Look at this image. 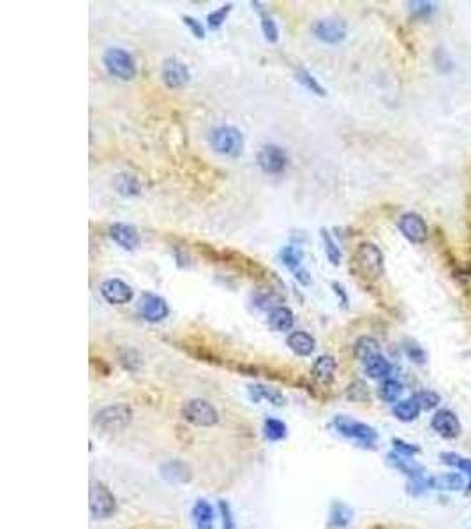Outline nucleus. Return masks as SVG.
Listing matches in <instances>:
<instances>
[{
    "mask_svg": "<svg viewBox=\"0 0 471 529\" xmlns=\"http://www.w3.org/2000/svg\"><path fill=\"white\" fill-rule=\"evenodd\" d=\"M357 274L369 283H376L385 274V257L380 247L373 242H362L353 254Z\"/></svg>",
    "mask_w": 471,
    "mask_h": 529,
    "instance_id": "f257e3e1",
    "label": "nucleus"
},
{
    "mask_svg": "<svg viewBox=\"0 0 471 529\" xmlns=\"http://www.w3.org/2000/svg\"><path fill=\"white\" fill-rule=\"evenodd\" d=\"M102 64H105L108 74L113 78H119L122 81H129L136 76V60L133 55L124 48H108L102 55Z\"/></svg>",
    "mask_w": 471,
    "mask_h": 529,
    "instance_id": "f03ea898",
    "label": "nucleus"
},
{
    "mask_svg": "<svg viewBox=\"0 0 471 529\" xmlns=\"http://www.w3.org/2000/svg\"><path fill=\"white\" fill-rule=\"evenodd\" d=\"M211 145L221 156L239 157L244 150V136L237 127L219 126L212 130Z\"/></svg>",
    "mask_w": 471,
    "mask_h": 529,
    "instance_id": "7ed1b4c3",
    "label": "nucleus"
},
{
    "mask_svg": "<svg viewBox=\"0 0 471 529\" xmlns=\"http://www.w3.org/2000/svg\"><path fill=\"white\" fill-rule=\"evenodd\" d=\"M133 420V410L127 404H113L98 411L94 424L105 432H120Z\"/></svg>",
    "mask_w": 471,
    "mask_h": 529,
    "instance_id": "20e7f679",
    "label": "nucleus"
},
{
    "mask_svg": "<svg viewBox=\"0 0 471 529\" xmlns=\"http://www.w3.org/2000/svg\"><path fill=\"white\" fill-rule=\"evenodd\" d=\"M182 417L185 422L198 427H212L219 422V413L208 401L189 399L182 406Z\"/></svg>",
    "mask_w": 471,
    "mask_h": 529,
    "instance_id": "39448f33",
    "label": "nucleus"
},
{
    "mask_svg": "<svg viewBox=\"0 0 471 529\" xmlns=\"http://www.w3.org/2000/svg\"><path fill=\"white\" fill-rule=\"evenodd\" d=\"M333 427L338 429L339 434L346 436L350 439H355V441L367 446L374 445L378 439V432L371 425L353 420V418L345 417V415H339V417L333 418Z\"/></svg>",
    "mask_w": 471,
    "mask_h": 529,
    "instance_id": "423d86ee",
    "label": "nucleus"
},
{
    "mask_svg": "<svg viewBox=\"0 0 471 529\" xmlns=\"http://www.w3.org/2000/svg\"><path fill=\"white\" fill-rule=\"evenodd\" d=\"M117 511V501L112 490L102 482H91V514L94 518H108Z\"/></svg>",
    "mask_w": 471,
    "mask_h": 529,
    "instance_id": "0eeeda50",
    "label": "nucleus"
},
{
    "mask_svg": "<svg viewBox=\"0 0 471 529\" xmlns=\"http://www.w3.org/2000/svg\"><path fill=\"white\" fill-rule=\"evenodd\" d=\"M258 166L263 173L268 175H281L286 171L288 164H290V157L284 149L277 145H265L258 152Z\"/></svg>",
    "mask_w": 471,
    "mask_h": 529,
    "instance_id": "6e6552de",
    "label": "nucleus"
},
{
    "mask_svg": "<svg viewBox=\"0 0 471 529\" xmlns=\"http://www.w3.org/2000/svg\"><path fill=\"white\" fill-rule=\"evenodd\" d=\"M312 34H314L321 43L338 44L346 39L348 25H346L345 20L336 18V16H329V18H321L318 20V22H314V25H312Z\"/></svg>",
    "mask_w": 471,
    "mask_h": 529,
    "instance_id": "1a4fd4ad",
    "label": "nucleus"
},
{
    "mask_svg": "<svg viewBox=\"0 0 471 529\" xmlns=\"http://www.w3.org/2000/svg\"><path fill=\"white\" fill-rule=\"evenodd\" d=\"M397 228L399 232L404 235V239L410 240L411 243L427 242V222H425L424 217H422L420 214H417V212H406V214H402L397 221Z\"/></svg>",
    "mask_w": 471,
    "mask_h": 529,
    "instance_id": "9d476101",
    "label": "nucleus"
},
{
    "mask_svg": "<svg viewBox=\"0 0 471 529\" xmlns=\"http://www.w3.org/2000/svg\"><path fill=\"white\" fill-rule=\"evenodd\" d=\"M161 78L168 88H180L191 81V71L184 62L170 57L164 58L163 67H161Z\"/></svg>",
    "mask_w": 471,
    "mask_h": 529,
    "instance_id": "9b49d317",
    "label": "nucleus"
},
{
    "mask_svg": "<svg viewBox=\"0 0 471 529\" xmlns=\"http://www.w3.org/2000/svg\"><path fill=\"white\" fill-rule=\"evenodd\" d=\"M138 311L142 318L150 323L163 321L170 314V307H168L166 300L156 293H142L138 302Z\"/></svg>",
    "mask_w": 471,
    "mask_h": 529,
    "instance_id": "f8f14e48",
    "label": "nucleus"
},
{
    "mask_svg": "<svg viewBox=\"0 0 471 529\" xmlns=\"http://www.w3.org/2000/svg\"><path fill=\"white\" fill-rule=\"evenodd\" d=\"M279 257H281V261H283L284 267L293 274L295 279H297L298 283L304 284V286H309V284H311V276H309L307 270L304 269V264H302V260H304V250H302L300 247H295V246L283 247L279 253Z\"/></svg>",
    "mask_w": 471,
    "mask_h": 529,
    "instance_id": "ddd939ff",
    "label": "nucleus"
},
{
    "mask_svg": "<svg viewBox=\"0 0 471 529\" xmlns=\"http://www.w3.org/2000/svg\"><path fill=\"white\" fill-rule=\"evenodd\" d=\"M99 291H101L102 298H105L108 304H113V305L127 304V302L133 300V295H134L133 288L120 279L105 281V283L101 284V288H99Z\"/></svg>",
    "mask_w": 471,
    "mask_h": 529,
    "instance_id": "4468645a",
    "label": "nucleus"
},
{
    "mask_svg": "<svg viewBox=\"0 0 471 529\" xmlns=\"http://www.w3.org/2000/svg\"><path fill=\"white\" fill-rule=\"evenodd\" d=\"M431 427L445 439H456L460 434V422L450 410L436 411L431 420Z\"/></svg>",
    "mask_w": 471,
    "mask_h": 529,
    "instance_id": "2eb2a0df",
    "label": "nucleus"
},
{
    "mask_svg": "<svg viewBox=\"0 0 471 529\" xmlns=\"http://www.w3.org/2000/svg\"><path fill=\"white\" fill-rule=\"evenodd\" d=\"M108 233L110 239L115 243H119V246L126 250L136 249L140 243L138 229L131 225H126V222H115V225L110 226Z\"/></svg>",
    "mask_w": 471,
    "mask_h": 529,
    "instance_id": "dca6fc26",
    "label": "nucleus"
},
{
    "mask_svg": "<svg viewBox=\"0 0 471 529\" xmlns=\"http://www.w3.org/2000/svg\"><path fill=\"white\" fill-rule=\"evenodd\" d=\"M388 464H390L392 468L399 469L401 473H404L410 480L424 478V468H422L418 462H415L411 457H402L399 455V453L392 452L390 455H388Z\"/></svg>",
    "mask_w": 471,
    "mask_h": 529,
    "instance_id": "f3484780",
    "label": "nucleus"
},
{
    "mask_svg": "<svg viewBox=\"0 0 471 529\" xmlns=\"http://www.w3.org/2000/svg\"><path fill=\"white\" fill-rule=\"evenodd\" d=\"M338 369V362L330 355H321L312 363V377L319 384H330L333 381V374Z\"/></svg>",
    "mask_w": 471,
    "mask_h": 529,
    "instance_id": "a211bd4d",
    "label": "nucleus"
},
{
    "mask_svg": "<svg viewBox=\"0 0 471 529\" xmlns=\"http://www.w3.org/2000/svg\"><path fill=\"white\" fill-rule=\"evenodd\" d=\"M286 344L290 346V349L293 353H297L298 356H309L316 348V339L311 334L304 332V330H297V332H291L286 339Z\"/></svg>",
    "mask_w": 471,
    "mask_h": 529,
    "instance_id": "6ab92c4d",
    "label": "nucleus"
},
{
    "mask_svg": "<svg viewBox=\"0 0 471 529\" xmlns=\"http://www.w3.org/2000/svg\"><path fill=\"white\" fill-rule=\"evenodd\" d=\"M268 325H270L272 330H276V332H288V330L293 328L295 325L293 311L284 307V305L272 309L270 314H268Z\"/></svg>",
    "mask_w": 471,
    "mask_h": 529,
    "instance_id": "aec40b11",
    "label": "nucleus"
},
{
    "mask_svg": "<svg viewBox=\"0 0 471 529\" xmlns=\"http://www.w3.org/2000/svg\"><path fill=\"white\" fill-rule=\"evenodd\" d=\"M427 486L429 489L438 490H460L463 487H466V480L460 473H446V475L427 478Z\"/></svg>",
    "mask_w": 471,
    "mask_h": 529,
    "instance_id": "412c9836",
    "label": "nucleus"
},
{
    "mask_svg": "<svg viewBox=\"0 0 471 529\" xmlns=\"http://www.w3.org/2000/svg\"><path fill=\"white\" fill-rule=\"evenodd\" d=\"M353 351H355V356L362 363H367L371 359L381 355L380 342H378L374 337H369V335H362V337L357 339Z\"/></svg>",
    "mask_w": 471,
    "mask_h": 529,
    "instance_id": "4be33fe9",
    "label": "nucleus"
},
{
    "mask_svg": "<svg viewBox=\"0 0 471 529\" xmlns=\"http://www.w3.org/2000/svg\"><path fill=\"white\" fill-rule=\"evenodd\" d=\"M192 517L198 529H214V508L205 500L196 501L192 507Z\"/></svg>",
    "mask_w": 471,
    "mask_h": 529,
    "instance_id": "5701e85b",
    "label": "nucleus"
},
{
    "mask_svg": "<svg viewBox=\"0 0 471 529\" xmlns=\"http://www.w3.org/2000/svg\"><path fill=\"white\" fill-rule=\"evenodd\" d=\"M420 411H422L420 404H418L417 401L413 399V397H411V399H406V401H399V403L395 404L394 408H392V413H394V417L401 422L417 420L418 415H420Z\"/></svg>",
    "mask_w": 471,
    "mask_h": 529,
    "instance_id": "b1692460",
    "label": "nucleus"
},
{
    "mask_svg": "<svg viewBox=\"0 0 471 529\" xmlns=\"http://www.w3.org/2000/svg\"><path fill=\"white\" fill-rule=\"evenodd\" d=\"M249 395L254 403L261 399H267L268 403H272L274 406H283L284 404V395L281 391L274 390V388L263 387V384H251L249 387Z\"/></svg>",
    "mask_w": 471,
    "mask_h": 529,
    "instance_id": "393cba45",
    "label": "nucleus"
},
{
    "mask_svg": "<svg viewBox=\"0 0 471 529\" xmlns=\"http://www.w3.org/2000/svg\"><path fill=\"white\" fill-rule=\"evenodd\" d=\"M439 459H442V462H445L446 466H452V468L459 469V471L466 473V475L470 476V483L466 486V490H464V493L471 494V459H467V457H463V455H459V453H453V452L442 453Z\"/></svg>",
    "mask_w": 471,
    "mask_h": 529,
    "instance_id": "a878e982",
    "label": "nucleus"
},
{
    "mask_svg": "<svg viewBox=\"0 0 471 529\" xmlns=\"http://www.w3.org/2000/svg\"><path fill=\"white\" fill-rule=\"evenodd\" d=\"M364 366H366V374L369 377H373V380H388V376L392 373V363L383 355L374 356V359H371Z\"/></svg>",
    "mask_w": 471,
    "mask_h": 529,
    "instance_id": "bb28decb",
    "label": "nucleus"
},
{
    "mask_svg": "<svg viewBox=\"0 0 471 529\" xmlns=\"http://www.w3.org/2000/svg\"><path fill=\"white\" fill-rule=\"evenodd\" d=\"M352 518H353L352 508L346 507L345 503H333L332 510H330L329 525L333 529H343L352 522Z\"/></svg>",
    "mask_w": 471,
    "mask_h": 529,
    "instance_id": "cd10ccee",
    "label": "nucleus"
},
{
    "mask_svg": "<svg viewBox=\"0 0 471 529\" xmlns=\"http://www.w3.org/2000/svg\"><path fill=\"white\" fill-rule=\"evenodd\" d=\"M256 6V9L260 11V18H261V32H263L265 39L268 41V43H272L276 44L277 41H279V29H277V23L274 22L272 16H268L267 13L263 11V9L260 8V2H253V8Z\"/></svg>",
    "mask_w": 471,
    "mask_h": 529,
    "instance_id": "c85d7f7f",
    "label": "nucleus"
},
{
    "mask_svg": "<svg viewBox=\"0 0 471 529\" xmlns=\"http://www.w3.org/2000/svg\"><path fill=\"white\" fill-rule=\"evenodd\" d=\"M113 185H115L117 192L122 196H136V194H140V191H142L140 182L136 180V177H133V175H126V173L117 175Z\"/></svg>",
    "mask_w": 471,
    "mask_h": 529,
    "instance_id": "c756f323",
    "label": "nucleus"
},
{
    "mask_svg": "<svg viewBox=\"0 0 471 529\" xmlns=\"http://www.w3.org/2000/svg\"><path fill=\"white\" fill-rule=\"evenodd\" d=\"M319 235H321L323 246H325L326 257H329V261L333 264V267H338V264L341 263V260H343L341 249H339V246H338V243H336V240L332 239V235H330V233H329V229L321 228Z\"/></svg>",
    "mask_w": 471,
    "mask_h": 529,
    "instance_id": "7c9ffc66",
    "label": "nucleus"
},
{
    "mask_svg": "<svg viewBox=\"0 0 471 529\" xmlns=\"http://www.w3.org/2000/svg\"><path fill=\"white\" fill-rule=\"evenodd\" d=\"M281 300H283L281 295H277L274 290H261L254 295V305L261 311H268V309L272 311V309L279 307L277 304H281Z\"/></svg>",
    "mask_w": 471,
    "mask_h": 529,
    "instance_id": "2f4dec72",
    "label": "nucleus"
},
{
    "mask_svg": "<svg viewBox=\"0 0 471 529\" xmlns=\"http://www.w3.org/2000/svg\"><path fill=\"white\" fill-rule=\"evenodd\" d=\"M265 436H267L270 441H281L288 436V427L284 422L277 420V418H267L263 424Z\"/></svg>",
    "mask_w": 471,
    "mask_h": 529,
    "instance_id": "473e14b6",
    "label": "nucleus"
},
{
    "mask_svg": "<svg viewBox=\"0 0 471 529\" xmlns=\"http://www.w3.org/2000/svg\"><path fill=\"white\" fill-rule=\"evenodd\" d=\"M163 473L166 478L170 480H178V482H189L191 478V473H189L187 466L184 462H168L166 466L163 468Z\"/></svg>",
    "mask_w": 471,
    "mask_h": 529,
    "instance_id": "72a5a7b5",
    "label": "nucleus"
},
{
    "mask_svg": "<svg viewBox=\"0 0 471 529\" xmlns=\"http://www.w3.org/2000/svg\"><path fill=\"white\" fill-rule=\"evenodd\" d=\"M402 394V384L397 380H385L380 387V397L385 403H395Z\"/></svg>",
    "mask_w": 471,
    "mask_h": 529,
    "instance_id": "f704fd0d",
    "label": "nucleus"
},
{
    "mask_svg": "<svg viewBox=\"0 0 471 529\" xmlns=\"http://www.w3.org/2000/svg\"><path fill=\"white\" fill-rule=\"evenodd\" d=\"M297 80H298V83L302 85V87H305V88H307V91H311L312 94L321 95V98H323V95H326L325 88H323L321 85H319V81L316 80V78L312 76V74L309 73V71H305V69L298 71V73H297Z\"/></svg>",
    "mask_w": 471,
    "mask_h": 529,
    "instance_id": "c9c22d12",
    "label": "nucleus"
},
{
    "mask_svg": "<svg viewBox=\"0 0 471 529\" xmlns=\"http://www.w3.org/2000/svg\"><path fill=\"white\" fill-rule=\"evenodd\" d=\"M413 399L417 401V403L420 404L422 410H425V411L434 410V408L439 404V401H442V399H439V395L432 390L417 391V394L413 395Z\"/></svg>",
    "mask_w": 471,
    "mask_h": 529,
    "instance_id": "e433bc0d",
    "label": "nucleus"
},
{
    "mask_svg": "<svg viewBox=\"0 0 471 529\" xmlns=\"http://www.w3.org/2000/svg\"><path fill=\"white\" fill-rule=\"evenodd\" d=\"M233 9V4H225L223 8H219L218 11H212L211 15L207 16V25L211 30H218L221 29L223 23L226 22V18H228V15L232 13Z\"/></svg>",
    "mask_w": 471,
    "mask_h": 529,
    "instance_id": "4c0bfd02",
    "label": "nucleus"
},
{
    "mask_svg": "<svg viewBox=\"0 0 471 529\" xmlns=\"http://www.w3.org/2000/svg\"><path fill=\"white\" fill-rule=\"evenodd\" d=\"M404 351H406L408 359L411 360V362L418 363V366H422V363H425V351L422 346H418L415 341H406L404 342Z\"/></svg>",
    "mask_w": 471,
    "mask_h": 529,
    "instance_id": "58836bf2",
    "label": "nucleus"
},
{
    "mask_svg": "<svg viewBox=\"0 0 471 529\" xmlns=\"http://www.w3.org/2000/svg\"><path fill=\"white\" fill-rule=\"evenodd\" d=\"M392 445H394V452L399 453V455L402 457H413L417 455L418 452H420V448H418L417 445H413V443H406V441H402V439H392Z\"/></svg>",
    "mask_w": 471,
    "mask_h": 529,
    "instance_id": "ea45409f",
    "label": "nucleus"
},
{
    "mask_svg": "<svg viewBox=\"0 0 471 529\" xmlns=\"http://www.w3.org/2000/svg\"><path fill=\"white\" fill-rule=\"evenodd\" d=\"M219 511H221V518H223V529H237L235 524V517L232 514V508L226 501H219Z\"/></svg>",
    "mask_w": 471,
    "mask_h": 529,
    "instance_id": "a19ab883",
    "label": "nucleus"
},
{
    "mask_svg": "<svg viewBox=\"0 0 471 529\" xmlns=\"http://www.w3.org/2000/svg\"><path fill=\"white\" fill-rule=\"evenodd\" d=\"M348 397L353 401H366L369 397V390H367L366 383L364 381H355L348 388Z\"/></svg>",
    "mask_w": 471,
    "mask_h": 529,
    "instance_id": "79ce46f5",
    "label": "nucleus"
},
{
    "mask_svg": "<svg viewBox=\"0 0 471 529\" xmlns=\"http://www.w3.org/2000/svg\"><path fill=\"white\" fill-rule=\"evenodd\" d=\"M410 9L415 16H418V18H427L436 8L432 2H411Z\"/></svg>",
    "mask_w": 471,
    "mask_h": 529,
    "instance_id": "37998d69",
    "label": "nucleus"
},
{
    "mask_svg": "<svg viewBox=\"0 0 471 529\" xmlns=\"http://www.w3.org/2000/svg\"><path fill=\"white\" fill-rule=\"evenodd\" d=\"M182 22H184V25L189 27V30L192 32V36L198 37V39H204L205 29H204V25L198 22V20L192 18V16H184V18H182Z\"/></svg>",
    "mask_w": 471,
    "mask_h": 529,
    "instance_id": "c03bdc74",
    "label": "nucleus"
},
{
    "mask_svg": "<svg viewBox=\"0 0 471 529\" xmlns=\"http://www.w3.org/2000/svg\"><path fill=\"white\" fill-rule=\"evenodd\" d=\"M332 290H333V293L338 295L339 304H341L343 307H348L350 298H348V293H346L345 286H343V284H339V283H336V281H333V283H332Z\"/></svg>",
    "mask_w": 471,
    "mask_h": 529,
    "instance_id": "a18cd8bd",
    "label": "nucleus"
}]
</instances>
